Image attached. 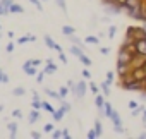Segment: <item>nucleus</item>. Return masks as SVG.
Here are the masks:
<instances>
[{"label": "nucleus", "instance_id": "de8ad7c7", "mask_svg": "<svg viewBox=\"0 0 146 139\" xmlns=\"http://www.w3.org/2000/svg\"><path fill=\"white\" fill-rule=\"evenodd\" d=\"M108 52H110V48H107V46L100 48V53H102V55H108Z\"/></svg>", "mask_w": 146, "mask_h": 139}, {"label": "nucleus", "instance_id": "7ed1b4c3", "mask_svg": "<svg viewBox=\"0 0 146 139\" xmlns=\"http://www.w3.org/2000/svg\"><path fill=\"white\" fill-rule=\"evenodd\" d=\"M86 89H88V86H86V83L84 81H79L78 84H76V89L72 91L76 95V98H83L84 95H86Z\"/></svg>", "mask_w": 146, "mask_h": 139}, {"label": "nucleus", "instance_id": "6ab92c4d", "mask_svg": "<svg viewBox=\"0 0 146 139\" xmlns=\"http://www.w3.org/2000/svg\"><path fill=\"white\" fill-rule=\"evenodd\" d=\"M45 93H46L50 98H53V100H64V98L60 96V93H55V91H52L50 88H46V89H45Z\"/></svg>", "mask_w": 146, "mask_h": 139}, {"label": "nucleus", "instance_id": "6e6d98bb", "mask_svg": "<svg viewBox=\"0 0 146 139\" xmlns=\"http://www.w3.org/2000/svg\"><path fill=\"white\" fill-rule=\"evenodd\" d=\"M2 110H4V105H0V112H2Z\"/></svg>", "mask_w": 146, "mask_h": 139}, {"label": "nucleus", "instance_id": "bf43d9fd", "mask_svg": "<svg viewBox=\"0 0 146 139\" xmlns=\"http://www.w3.org/2000/svg\"><path fill=\"white\" fill-rule=\"evenodd\" d=\"M0 29H2V26H0Z\"/></svg>", "mask_w": 146, "mask_h": 139}, {"label": "nucleus", "instance_id": "37998d69", "mask_svg": "<svg viewBox=\"0 0 146 139\" xmlns=\"http://www.w3.org/2000/svg\"><path fill=\"white\" fill-rule=\"evenodd\" d=\"M52 137H53V139L62 137V130H53V132H52Z\"/></svg>", "mask_w": 146, "mask_h": 139}, {"label": "nucleus", "instance_id": "a19ab883", "mask_svg": "<svg viewBox=\"0 0 146 139\" xmlns=\"http://www.w3.org/2000/svg\"><path fill=\"white\" fill-rule=\"evenodd\" d=\"M0 83H9V76L4 74V72H0Z\"/></svg>", "mask_w": 146, "mask_h": 139}, {"label": "nucleus", "instance_id": "8fccbe9b", "mask_svg": "<svg viewBox=\"0 0 146 139\" xmlns=\"http://www.w3.org/2000/svg\"><path fill=\"white\" fill-rule=\"evenodd\" d=\"M62 107L65 108V112H70V105H69V103H65V101H64V103H62Z\"/></svg>", "mask_w": 146, "mask_h": 139}, {"label": "nucleus", "instance_id": "09e8293b", "mask_svg": "<svg viewBox=\"0 0 146 139\" xmlns=\"http://www.w3.org/2000/svg\"><path fill=\"white\" fill-rule=\"evenodd\" d=\"M137 107H139V105H137L136 101H132V100L129 101V108H131V110H134V108H137Z\"/></svg>", "mask_w": 146, "mask_h": 139}, {"label": "nucleus", "instance_id": "4be33fe9", "mask_svg": "<svg viewBox=\"0 0 146 139\" xmlns=\"http://www.w3.org/2000/svg\"><path fill=\"white\" fill-rule=\"evenodd\" d=\"M31 108H36V110L43 108V101H40V98H35L33 103H31Z\"/></svg>", "mask_w": 146, "mask_h": 139}, {"label": "nucleus", "instance_id": "393cba45", "mask_svg": "<svg viewBox=\"0 0 146 139\" xmlns=\"http://www.w3.org/2000/svg\"><path fill=\"white\" fill-rule=\"evenodd\" d=\"M43 110H46V112H48V113H52V115H53V112H55V108H53L48 101H43Z\"/></svg>", "mask_w": 146, "mask_h": 139}, {"label": "nucleus", "instance_id": "603ef678", "mask_svg": "<svg viewBox=\"0 0 146 139\" xmlns=\"http://www.w3.org/2000/svg\"><path fill=\"white\" fill-rule=\"evenodd\" d=\"M7 36H9V40H12V38H14V31H9V34H7Z\"/></svg>", "mask_w": 146, "mask_h": 139}, {"label": "nucleus", "instance_id": "79ce46f5", "mask_svg": "<svg viewBox=\"0 0 146 139\" xmlns=\"http://www.w3.org/2000/svg\"><path fill=\"white\" fill-rule=\"evenodd\" d=\"M83 77L84 79H91V72L88 71V69H83Z\"/></svg>", "mask_w": 146, "mask_h": 139}, {"label": "nucleus", "instance_id": "6e6552de", "mask_svg": "<svg viewBox=\"0 0 146 139\" xmlns=\"http://www.w3.org/2000/svg\"><path fill=\"white\" fill-rule=\"evenodd\" d=\"M131 69H132L131 64H119V62H117V74H119L120 77L125 76L127 72H131Z\"/></svg>", "mask_w": 146, "mask_h": 139}, {"label": "nucleus", "instance_id": "ea45409f", "mask_svg": "<svg viewBox=\"0 0 146 139\" xmlns=\"http://www.w3.org/2000/svg\"><path fill=\"white\" fill-rule=\"evenodd\" d=\"M33 139H40L41 137V132H38V130H31V134H29Z\"/></svg>", "mask_w": 146, "mask_h": 139}, {"label": "nucleus", "instance_id": "2f4dec72", "mask_svg": "<svg viewBox=\"0 0 146 139\" xmlns=\"http://www.w3.org/2000/svg\"><path fill=\"white\" fill-rule=\"evenodd\" d=\"M28 62H29V64H31V65H35V67H40V65H41V64H43V62H41V60H40V58H29V60H28Z\"/></svg>", "mask_w": 146, "mask_h": 139}, {"label": "nucleus", "instance_id": "473e14b6", "mask_svg": "<svg viewBox=\"0 0 146 139\" xmlns=\"http://www.w3.org/2000/svg\"><path fill=\"white\" fill-rule=\"evenodd\" d=\"M86 137H88V139H95V137H100V136H98V132L93 129V130H90V132L86 134Z\"/></svg>", "mask_w": 146, "mask_h": 139}, {"label": "nucleus", "instance_id": "5701e85b", "mask_svg": "<svg viewBox=\"0 0 146 139\" xmlns=\"http://www.w3.org/2000/svg\"><path fill=\"white\" fill-rule=\"evenodd\" d=\"M12 95H14V96H24V95H26V89L19 86V88H16V89L12 91Z\"/></svg>", "mask_w": 146, "mask_h": 139}, {"label": "nucleus", "instance_id": "5fc2aeb1", "mask_svg": "<svg viewBox=\"0 0 146 139\" xmlns=\"http://www.w3.org/2000/svg\"><path fill=\"white\" fill-rule=\"evenodd\" d=\"M139 137H141V139H146V132H143V134H139Z\"/></svg>", "mask_w": 146, "mask_h": 139}, {"label": "nucleus", "instance_id": "58836bf2", "mask_svg": "<svg viewBox=\"0 0 146 139\" xmlns=\"http://www.w3.org/2000/svg\"><path fill=\"white\" fill-rule=\"evenodd\" d=\"M107 83H108V84H112V83H113V72H112V71H110V72H107Z\"/></svg>", "mask_w": 146, "mask_h": 139}, {"label": "nucleus", "instance_id": "4d7b16f0", "mask_svg": "<svg viewBox=\"0 0 146 139\" xmlns=\"http://www.w3.org/2000/svg\"><path fill=\"white\" fill-rule=\"evenodd\" d=\"M144 91H146V79H144Z\"/></svg>", "mask_w": 146, "mask_h": 139}, {"label": "nucleus", "instance_id": "7c9ffc66", "mask_svg": "<svg viewBox=\"0 0 146 139\" xmlns=\"http://www.w3.org/2000/svg\"><path fill=\"white\" fill-rule=\"evenodd\" d=\"M29 2H31L33 5H36V9H38L40 12L43 11V5H41V0H29Z\"/></svg>", "mask_w": 146, "mask_h": 139}, {"label": "nucleus", "instance_id": "0eeeda50", "mask_svg": "<svg viewBox=\"0 0 146 139\" xmlns=\"http://www.w3.org/2000/svg\"><path fill=\"white\" fill-rule=\"evenodd\" d=\"M36 69H38V67L31 65L28 60L23 64V71H24V74H26V76H31V77H33V76H36Z\"/></svg>", "mask_w": 146, "mask_h": 139}, {"label": "nucleus", "instance_id": "864d4df0", "mask_svg": "<svg viewBox=\"0 0 146 139\" xmlns=\"http://www.w3.org/2000/svg\"><path fill=\"white\" fill-rule=\"evenodd\" d=\"M143 122H144V127H146V110H144V113H143Z\"/></svg>", "mask_w": 146, "mask_h": 139}, {"label": "nucleus", "instance_id": "aec40b11", "mask_svg": "<svg viewBox=\"0 0 146 139\" xmlns=\"http://www.w3.org/2000/svg\"><path fill=\"white\" fill-rule=\"evenodd\" d=\"M84 41L90 43V45H98V43H100V38H98V36H86Z\"/></svg>", "mask_w": 146, "mask_h": 139}, {"label": "nucleus", "instance_id": "b1692460", "mask_svg": "<svg viewBox=\"0 0 146 139\" xmlns=\"http://www.w3.org/2000/svg\"><path fill=\"white\" fill-rule=\"evenodd\" d=\"M102 89H103V95H105V96H108V95H110V84H108L107 81H105V83H102Z\"/></svg>", "mask_w": 146, "mask_h": 139}, {"label": "nucleus", "instance_id": "a878e982", "mask_svg": "<svg viewBox=\"0 0 146 139\" xmlns=\"http://www.w3.org/2000/svg\"><path fill=\"white\" fill-rule=\"evenodd\" d=\"M55 4H57V5L64 11V14L67 12V4H65V0H55Z\"/></svg>", "mask_w": 146, "mask_h": 139}, {"label": "nucleus", "instance_id": "13d9d810", "mask_svg": "<svg viewBox=\"0 0 146 139\" xmlns=\"http://www.w3.org/2000/svg\"><path fill=\"white\" fill-rule=\"evenodd\" d=\"M0 72H2V69H0Z\"/></svg>", "mask_w": 146, "mask_h": 139}, {"label": "nucleus", "instance_id": "ddd939ff", "mask_svg": "<svg viewBox=\"0 0 146 139\" xmlns=\"http://www.w3.org/2000/svg\"><path fill=\"white\" fill-rule=\"evenodd\" d=\"M95 105L100 108V110H103V107H105V95H95Z\"/></svg>", "mask_w": 146, "mask_h": 139}, {"label": "nucleus", "instance_id": "f8f14e48", "mask_svg": "<svg viewBox=\"0 0 146 139\" xmlns=\"http://www.w3.org/2000/svg\"><path fill=\"white\" fill-rule=\"evenodd\" d=\"M33 41H36V36H35V34H26V36H21V38L17 40V43H19V45H24V43H33Z\"/></svg>", "mask_w": 146, "mask_h": 139}, {"label": "nucleus", "instance_id": "4c0bfd02", "mask_svg": "<svg viewBox=\"0 0 146 139\" xmlns=\"http://www.w3.org/2000/svg\"><path fill=\"white\" fill-rule=\"evenodd\" d=\"M5 50H7V53H12V52H14V43H12V41H9V43H7V46H5Z\"/></svg>", "mask_w": 146, "mask_h": 139}, {"label": "nucleus", "instance_id": "4468645a", "mask_svg": "<svg viewBox=\"0 0 146 139\" xmlns=\"http://www.w3.org/2000/svg\"><path fill=\"white\" fill-rule=\"evenodd\" d=\"M65 113H67V112H65V108H64V107H60L58 110H55V112H53V120H55V122H60V120L64 118V115H65Z\"/></svg>", "mask_w": 146, "mask_h": 139}, {"label": "nucleus", "instance_id": "3c124183", "mask_svg": "<svg viewBox=\"0 0 146 139\" xmlns=\"http://www.w3.org/2000/svg\"><path fill=\"white\" fill-rule=\"evenodd\" d=\"M115 4H119V5H125V4H127V0H115Z\"/></svg>", "mask_w": 146, "mask_h": 139}, {"label": "nucleus", "instance_id": "20e7f679", "mask_svg": "<svg viewBox=\"0 0 146 139\" xmlns=\"http://www.w3.org/2000/svg\"><path fill=\"white\" fill-rule=\"evenodd\" d=\"M14 4V0H0V17L2 16H9V7Z\"/></svg>", "mask_w": 146, "mask_h": 139}, {"label": "nucleus", "instance_id": "9b49d317", "mask_svg": "<svg viewBox=\"0 0 146 139\" xmlns=\"http://www.w3.org/2000/svg\"><path fill=\"white\" fill-rule=\"evenodd\" d=\"M9 12H11V14H24V7L14 2V4L9 7Z\"/></svg>", "mask_w": 146, "mask_h": 139}, {"label": "nucleus", "instance_id": "39448f33", "mask_svg": "<svg viewBox=\"0 0 146 139\" xmlns=\"http://www.w3.org/2000/svg\"><path fill=\"white\" fill-rule=\"evenodd\" d=\"M110 120L113 122V127H115V130H117V132H122V125H120V115H119V112H117V110H112V113H110Z\"/></svg>", "mask_w": 146, "mask_h": 139}, {"label": "nucleus", "instance_id": "e433bc0d", "mask_svg": "<svg viewBox=\"0 0 146 139\" xmlns=\"http://www.w3.org/2000/svg\"><path fill=\"white\" fill-rule=\"evenodd\" d=\"M90 89H91V93H93V95H98V93H100V91H98V86H96L95 83H91V84H90Z\"/></svg>", "mask_w": 146, "mask_h": 139}, {"label": "nucleus", "instance_id": "423d86ee", "mask_svg": "<svg viewBox=\"0 0 146 139\" xmlns=\"http://www.w3.org/2000/svg\"><path fill=\"white\" fill-rule=\"evenodd\" d=\"M43 41H45V45H46L48 48H52V50H55L57 53H58V52H62V46H60L58 43H55V41L52 40V36H48V34H46V36H43Z\"/></svg>", "mask_w": 146, "mask_h": 139}, {"label": "nucleus", "instance_id": "72a5a7b5", "mask_svg": "<svg viewBox=\"0 0 146 139\" xmlns=\"http://www.w3.org/2000/svg\"><path fill=\"white\" fill-rule=\"evenodd\" d=\"M115 33H117V28H115V26H110V28H108V38H113Z\"/></svg>", "mask_w": 146, "mask_h": 139}, {"label": "nucleus", "instance_id": "412c9836", "mask_svg": "<svg viewBox=\"0 0 146 139\" xmlns=\"http://www.w3.org/2000/svg\"><path fill=\"white\" fill-rule=\"evenodd\" d=\"M79 60L83 62V65H84V67H90V65H91V58H90L88 55H84V53L79 57Z\"/></svg>", "mask_w": 146, "mask_h": 139}, {"label": "nucleus", "instance_id": "f704fd0d", "mask_svg": "<svg viewBox=\"0 0 146 139\" xmlns=\"http://www.w3.org/2000/svg\"><path fill=\"white\" fill-rule=\"evenodd\" d=\"M43 130H45V132H53V130H55V127H53V124H45Z\"/></svg>", "mask_w": 146, "mask_h": 139}, {"label": "nucleus", "instance_id": "bb28decb", "mask_svg": "<svg viewBox=\"0 0 146 139\" xmlns=\"http://www.w3.org/2000/svg\"><path fill=\"white\" fill-rule=\"evenodd\" d=\"M103 108H105V115H107V117H110V113H112V110H113V108H112V103L105 101V107H103Z\"/></svg>", "mask_w": 146, "mask_h": 139}, {"label": "nucleus", "instance_id": "1a4fd4ad", "mask_svg": "<svg viewBox=\"0 0 146 139\" xmlns=\"http://www.w3.org/2000/svg\"><path fill=\"white\" fill-rule=\"evenodd\" d=\"M136 48H137V53L146 55V38H143V40H136Z\"/></svg>", "mask_w": 146, "mask_h": 139}, {"label": "nucleus", "instance_id": "f3484780", "mask_svg": "<svg viewBox=\"0 0 146 139\" xmlns=\"http://www.w3.org/2000/svg\"><path fill=\"white\" fill-rule=\"evenodd\" d=\"M7 129L11 132V137H16L17 136V122H9L7 124Z\"/></svg>", "mask_w": 146, "mask_h": 139}, {"label": "nucleus", "instance_id": "2eb2a0df", "mask_svg": "<svg viewBox=\"0 0 146 139\" xmlns=\"http://www.w3.org/2000/svg\"><path fill=\"white\" fill-rule=\"evenodd\" d=\"M38 120H40V112H38L36 108H33L31 113H29V117H28V122H29V124H35V122H38Z\"/></svg>", "mask_w": 146, "mask_h": 139}, {"label": "nucleus", "instance_id": "c756f323", "mask_svg": "<svg viewBox=\"0 0 146 139\" xmlns=\"http://www.w3.org/2000/svg\"><path fill=\"white\" fill-rule=\"evenodd\" d=\"M69 38H70V41L74 43V45H78V46H81V48H83V41H81L79 38H76L74 34H72V36H69Z\"/></svg>", "mask_w": 146, "mask_h": 139}, {"label": "nucleus", "instance_id": "c85d7f7f", "mask_svg": "<svg viewBox=\"0 0 146 139\" xmlns=\"http://www.w3.org/2000/svg\"><path fill=\"white\" fill-rule=\"evenodd\" d=\"M58 93H60V96H62V98H65V96L69 95V86H62V88L58 89Z\"/></svg>", "mask_w": 146, "mask_h": 139}, {"label": "nucleus", "instance_id": "c03bdc74", "mask_svg": "<svg viewBox=\"0 0 146 139\" xmlns=\"http://www.w3.org/2000/svg\"><path fill=\"white\" fill-rule=\"evenodd\" d=\"M58 58H60V62H64V64H67V57L64 55V52H58Z\"/></svg>", "mask_w": 146, "mask_h": 139}, {"label": "nucleus", "instance_id": "f257e3e1", "mask_svg": "<svg viewBox=\"0 0 146 139\" xmlns=\"http://www.w3.org/2000/svg\"><path fill=\"white\" fill-rule=\"evenodd\" d=\"M131 60H132V53L125 48H120L119 55H117V62L119 64H131Z\"/></svg>", "mask_w": 146, "mask_h": 139}, {"label": "nucleus", "instance_id": "f03ea898", "mask_svg": "<svg viewBox=\"0 0 146 139\" xmlns=\"http://www.w3.org/2000/svg\"><path fill=\"white\" fill-rule=\"evenodd\" d=\"M122 88L125 91H143L144 89V81H132L129 84H124Z\"/></svg>", "mask_w": 146, "mask_h": 139}, {"label": "nucleus", "instance_id": "dca6fc26", "mask_svg": "<svg viewBox=\"0 0 146 139\" xmlns=\"http://www.w3.org/2000/svg\"><path fill=\"white\" fill-rule=\"evenodd\" d=\"M62 34L64 36H72V34H76V29L69 24H65V26H62Z\"/></svg>", "mask_w": 146, "mask_h": 139}, {"label": "nucleus", "instance_id": "c9c22d12", "mask_svg": "<svg viewBox=\"0 0 146 139\" xmlns=\"http://www.w3.org/2000/svg\"><path fill=\"white\" fill-rule=\"evenodd\" d=\"M45 76H46V72L43 71V72H40L38 76H36V83H43V79H45Z\"/></svg>", "mask_w": 146, "mask_h": 139}, {"label": "nucleus", "instance_id": "a18cd8bd", "mask_svg": "<svg viewBox=\"0 0 146 139\" xmlns=\"http://www.w3.org/2000/svg\"><path fill=\"white\" fill-rule=\"evenodd\" d=\"M12 115H14V117H17V118H21V117H23V112H21L19 108H16V110L12 112Z\"/></svg>", "mask_w": 146, "mask_h": 139}, {"label": "nucleus", "instance_id": "49530a36", "mask_svg": "<svg viewBox=\"0 0 146 139\" xmlns=\"http://www.w3.org/2000/svg\"><path fill=\"white\" fill-rule=\"evenodd\" d=\"M62 137H64V139H70V134H69V130H67V129H64V130H62Z\"/></svg>", "mask_w": 146, "mask_h": 139}, {"label": "nucleus", "instance_id": "9d476101", "mask_svg": "<svg viewBox=\"0 0 146 139\" xmlns=\"http://www.w3.org/2000/svg\"><path fill=\"white\" fill-rule=\"evenodd\" d=\"M45 64H46V65H45V72H46V74H53V72H57V65L53 64L52 58H48Z\"/></svg>", "mask_w": 146, "mask_h": 139}, {"label": "nucleus", "instance_id": "a211bd4d", "mask_svg": "<svg viewBox=\"0 0 146 139\" xmlns=\"http://www.w3.org/2000/svg\"><path fill=\"white\" fill-rule=\"evenodd\" d=\"M70 53L79 58V57L83 55V50H81V46H78V45H72V46H70Z\"/></svg>", "mask_w": 146, "mask_h": 139}, {"label": "nucleus", "instance_id": "cd10ccee", "mask_svg": "<svg viewBox=\"0 0 146 139\" xmlns=\"http://www.w3.org/2000/svg\"><path fill=\"white\" fill-rule=\"evenodd\" d=\"M95 130L98 132V136H102V134H103V127H102V122H100V120H96V122H95Z\"/></svg>", "mask_w": 146, "mask_h": 139}]
</instances>
